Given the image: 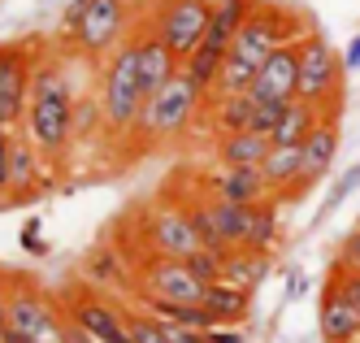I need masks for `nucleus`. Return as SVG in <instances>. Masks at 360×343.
<instances>
[{
  "label": "nucleus",
  "mask_w": 360,
  "mask_h": 343,
  "mask_svg": "<svg viewBox=\"0 0 360 343\" xmlns=\"http://www.w3.org/2000/svg\"><path fill=\"white\" fill-rule=\"evenodd\" d=\"M74 104H79V87L70 78V61L39 57L35 78H31V104H27L18 135H27L53 166H61L79 144L74 139Z\"/></svg>",
  "instance_id": "obj_1"
},
{
  "label": "nucleus",
  "mask_w": 360,
  "mask_h": 343,
  "mask_svg": "<svg viewBox=\"0 0 360 343\" xmlns=\"http://www.w3.org/2000/svg\"><path fill=\"white\" fill-rule=\"evenodd\" d=\"M304 31H313V26H304L287 5H269V0H256V9L248 13V22L239 26L235 44H230L226 61H221V74H217V87L209 96H230V92H248L256 70L265 66V57L274 48L300 39Z\"/></svg>",
  "instance_id": "obj_2"
},
{
  "label": "nucleus",
  "mask_w": 360,
  "mask_h": 343,
  "mask_svg": "<svg viewBox=\"0 0 360 343\" xmlns=\"http://www.w3.org/2000/svg\"><path fill=\"white\" fill-rule=\"evenodd\" d=\"M209 109V92H204L195 78L178 66L174 78L165 87H157L148 100H143V109H139V122L131 135H139L143 148H161V144H174V139H183L187 130L200 122V113Z\"/></svg>",
  "instance_id": "obj_3"
},
{
  "label": "nucleus",
  "mask_w": 360,
  "mask_h": 343,
  "mask_svg": "<svg viewBox=\"0 0 360 343\" xmlns=\"http://www.w3.org/2000/svg\"><path fill=\"white\" fill-rule=\"evenodd\" d=\"M131 35H135L131 0H74L61 18V39L70 48V57H83V61H105Z\"/></svg>",
  "instance_id": "obj_4"
},
{
  "label": "nucleus",
  "mask_w": 360,
  "mask_h": 343,
  "mask_svg": "<svg viewBox=\"0 0 360 343\" xmlns=\"http://www.w3.org/2000/svg\"><path fill=\"white\" fill-rule=\"evenodd\" d=\"M100 109H105V130H109V139H126L135 130L139 122V109H143V74H139V44L135 35L131 39H122L105 66H100Z\"/></svg>",
  "instance_id": "obj_5"
},
{
  "label": "nucleus",
  "mask_w": 360,
  "mask_h": 343,
  "mask_svg": "<svg viewBox=\"0 0 360 343\" xmlns=\"http://www.w3.org/2000/svg\"><path fill=\"white\" fill-rule=\"evenodd\" d=\"M252 9H256V0H213L209 31H204V39L195 44V52H187V57H183V70L195 78L204 92H213V87H217L221 61H226V52H230V44H235L239 26L248 22Z\"/></svg>",
  "instance_id": "obj_6"
},
{
  "label": "nucleus",
  "mask_w": 360,
  "mask_h": 343,
  "mask_svg": "<svg viewBox=\"0 0 360 343\" xmlns=\"http://www.w3.org/2000/svg\"><path fill=\"white\" fill-rule=\"evenodd\" d=\"M343 57L326 44V35L317 31H304L300 35V83L295 96L317 104L326 113H339V100H343Z\"/></svg>",
  "instance_id": "obj_7"
},
{
  "label": "nucleus",
  "mask_w": 360,
  "mask_h": 343,
  "mask_svg": "<svg viewBox=\"0 0 360 343\" xmlns=\"http://www.w3.org/2000/svg\"><path fill=\"white\" fill-rule=\"evenodd\" d=\"M5 313H9V326L31 335L35 343H65L70 318H65L61 300H53L44 287H35L27 278L5 282Z\"/></svg>",
  "instance_id": "obj_8"
},
{
  "label": "nucleus",
  "mask_w": 360,
  "mask_h": 343,
  "mask_svg": "<svg viewBox=\"0 0 360 343\" xmlns=\"http://www.w3.org/2000/svg\"><path fill=\"white\" fill-rule=\"evenodd\" d=\"M61 308H65L70 326L87 330L96 343H131V308H122L109 292H100L91 282L65 292Z\"/></svg>",
  "instance_id": "obj_9"
},
{
  "label": "nucleus",
  "mask_w": 360,
  "mask_h": 343,
  "mask_svg": "<svg viewBox=\"0 0 360 343\" xmlns=\"http://www.w3.org/2000/svg\"><path fill=\"white\" fill-rule=\"evenodd\" d=\"M143 248L148 256H178V261H187L200 244V230L187 213V200L183 204H169V200H157L143 213Z\"/></svg>",
  "instance_id": "obj_10"
},
{
  "label": "nucleus",
  "mask_w": 360,
  "mask_h": 343,
  "mask_svg": "<svg viewBox=\"0 0 360 343\" xmlns=\"http://www.w3.org/2000/svg\"><path fill=\"white\" fill-rule=\"evenodd\" d=\"M39 66V48L31 39H9L0 44V122L22 126L31 104V78Z\"/></svg>",
  "instance_id": "obj_11"
},
{
  "label": "nucleus",
  "mask_w": 360,
  "mask_h": 343,
  "mask_svg": "<svg viewBox=\"0 0 360 343\" xmlns=\"http://www.w3.org/2000/svg\"><path fill=\"white\" fill-rule=\"evenodd\" d=\"M209 18H213V0H157L148 26L169 44L174 57L183 61L187 52H195V44L204 39Z\"/></svg>",
  "instance_id": "obj_12"
},
{
  "label": "nucleus",
  "mask_w": 360,
  "mask_h": 343,
  "mask_svg": "<svg viewBox=\"0 0 360 343\" xmlns=\"http://www.w3.org/2000/svg\"><path fill=\"white\" fill-rule=\"evenodd\" d=\"M204 287H209V282H200L191 274V266L178 261V256H143L135 266V292H143V296H161V300H178V304H200Z\"/></svg>",
  "instance_id": "obj_13"
},
{
  "label": "nucleus",
  "mask_w": 360,
  "mask_h": 343,
  "mask_svg": "<svg viewBox=\"0 0 360 343\" xmlns=\"http://www.w3.org/2000/svg\"><path fill=\"white\" fill-rule=\"evenodd\" d=\"M317 330H321V343H360V308L347 300V292L339 287L334 274H326V282H321Z\"/></svg>",
  "instance_id": "obj_14"
},
{
  "label": "nucleus",
  "mask_w": 360,
  "mask_h": 343,
  "mask_svg": "<svg viewBox=\"0 0 360 343\" xmlns=\"http://www.w3.org/2000/svg\"><path fill=\"white\" fill-rule=\"evenodd\" d=\"M334 152H339V113H326V118L313 126V135L300 144V187H295V196L313 192L317 182L330 174Z\"/></svg>",
  "instance_id": "obj_15"
},
{
  "label": "nucleus",
  "mask_w": 360,
  "mask_h": 343,
  "mask_svg": "<svg viewBox=\"0 0 360 343\" xmlns=\"http://www.w3.org/2000/svg\"><path fill=\"white\" fill-rule=\"evenodd\" d=\"M295 83H300V39L274 48L265 57V66L256 70L248 92L256 100H295Z\"/></svg>",
  "instance_id": "obj_16"
},
{
  "label": "nucleus",
  "mask_w": 360,
  "mask_h": 343,
  "mask_svg": "<svg viewBox=\"0 0 360 343\" xmlns=\"http://www.w3.org/2000/svg\"><path fill=\"white\" fill-rule=\"evenodd\" d=\"M204 192L217 200H230V204H261L274 196L261 166H221L217 174L204 178Z\"/></svg>",
  "instance_id": "obj_17"
},
{
  "label": "nucleus",
  "mask_w": 360,
  "mask_h": 343,
  "mask_svg": "<svg viewBox=\"0 0 360 343\" xmlns=\"http://www.w3.org/2000/svg\"><path fill=\"white\" fill-rule=\"evenodd\" d=\"M48 170H57L48 156L27 139V135H18L13 139V161H9V192L5 200H31L35 192L48 187Z\"/></svg>",
  "instance_id": "obj_18"
},
{
  "label": "nucleus",
  "mask_w": 360,
  "mask_h": 343,
  "mask_svg": "<svg viewBox=\"0 0 360 343\" xmlns=\"http://www.w3.org/2000/svg\"><path fill=\"white\" fill-rule=\"evenodd\" d=\"M200 304L209 308L221 326H239L248 313H252V292H248V287H235V282H226V278H221V282H209V287H204Z\"/></svg>",
  "instance_id": "obj_19"
},
{
  "label": "nucleus",
  "mask_w": 360,
  "mask_h": 343,
  "mask_svg": "<svg viewBox=\"0 0 360 343\" xmlns=\"http://www.w3.org/2000/svg\"><path fill=\"white\" fill-rule=\"evenodd\" d=\"M261 174H265L269 192L278 200L295 196V187H300V144H274L265 152V161H261Z\"/></svg>",
  "instance_id": "obj_20"
},
{
  "label": "nucleus",
  "mask_w": 360,
  "mask_h": 343,
  "mask_svg": "<svg viewBox=\"0 0 360 343\" xmlns=\"http://www.w3.org/2000/svg\"><path fill=\"white\" fill-rule=\"evenodd\" d=\"M321 118H326V109H317V104H308V100L295 96V100H287V109L278 113V122L269 130V144H304Z\"/></svg>",
  "instance_id": "obj_21"
},
{
  "label": "nucleus",
  "mask_w": 360,
  "mask_h": 343,
  "mask_svg": "<svg viewBox=\"0 0 360 343\" xmlns=\"http://www.w3.org/2000/svg\"><path fill=\"white\" fill-rule=\"evenodd\" d=\"M269 148L274 144L261 130H226L213 152H217V166H261Z\"/></svg>",
  "instance_id": "obj_22"
},
{
  "label": "nucleus",
  "mask_w": 360,
  "mask_h": 343,
  "mask_svg": "<svg viewBox=\"0 0 360 343\" xmlns=\"http://www.w3.org/2000/svg\"><path fill=\"white\" fill-rule=\"evenodd\" d=\"M282 239V222H278V196L248 204V226H243V248L252 252H274Z\"/></svg>",
  "instance_id": "obj_23"
},
{
  "label": "nucleus",
  "mask_w": 360,
  "mask_h": 343,
  "mask_svg": "<svg viewBox=\"0 0 360 343\" xmlns=\"http://www.w3.org/2000/svg\"><path fill=\"white\" fill-rule=\"evenodd\" d=\"M83 282L100 287V292H113V287H126V292H135V270H126V266H122L117 248H96V252L87 256V266H83Z\"/></svg>",
  "instance_id": "obj_24"
},
{
  "label": "nucleus",
  "mask_w": 360,
  "mask_h": 343,
  "mask_svg": "<svg viewBox=\"0 0 360 343\" xmlns=\"http://www.w3.org/2000/svg\"><path fill=\"white\" fill-rule=\"evenodd\" d=\"M256 113V96L252 92H230V96H209V122L217 135L226 130H248Z\"/></svg>",
  "instance_id": "obj_25"
},
{
  "label": "nucleus",
  "mask_w": 360,
  "mask_h": 343,
  "mask_svg": "<svg viewBox=\"0 0 360 343\" xmlns=\"http://www.w3.org/2000/svg\"><path fill=\"white\" fill-rule=\"evenodd\" d=\"M269 274V252H252V248H235V252H226V270L221 278L226 282H235V287H248V292H256V287L265 282Z\"/></svg>",
  "instance_id": "obj_26"
},
{
  "label": "nucleus",
  "mask_w": 360,
  "mask_h": 343,
  "mask_svg": "<svg viewBox=\"0 0 360 343\" xmlns=\"http://www.w3.org/2000/svg\"><path fill=\"white\" fill-rule=\"evenodd\" d=\"M96 135H109L100 96L96 92H79V104H74V139H96Z\"/></svg>",
  "instance_id": "obj_27"
},
{
  "label": "nucleus",
  "mask_w": 360,
  "mask_h": 343,
  "mask_svg": "<svg viewBox=\"0 0 360 343\" xmlns=\"http://www.w3.org/2000/svg\"><path fill=\"white\" fill-rule=\"evenodd\" d=\"M187 266L200 282H221V270H226V252L221 248H195L187 256Z\"/></svg>",
  "instance_id": "obj_28"
},
{
  "label": "nucleus",
  "mask_w": 360,
  "mask_h": 343,
  "mask_svg": "<svg viewBox=\"0 0 360 343\" xmlns=\"http://www.w3.org/2000/svg\"><path fill=\"white\" fill-rule=\"evenodd\" d=\"M131 343H169V326L143 308L139 313L131 308Z\"/></svg>",
  "instance_id": "obj_29"
},
{
  "label": "nucleus",
  "mask_w": 360,
  "mask_h": 343,
  "mask_svg": "<svg viewBox=\"0 0 360 343\" xmlns=\"http://www.w3.org/2000/svg\"><path fill=\"white\" fill-rule=\"evenodd\" d=\"M330 266H339L347 274H360V222L339 239V248H334V256H330Z\"/></svg>",
  "instance_id": "obj_30"
},
{
  "label": "nucleus",
  "mask_w": 360,
  "mask_h": 343,
  "mask_svg": "<svg viewBox=\"0 0 360 343\" xmlns=\"http://www.w3.org/2000/svg\"><path fill=\"white\" fill-rule=\"evenodd\" d=\"M352 192H360V161H356V166H352V170H347L339 182H334V192H330V200L321 204V213H334V208H339V204H343Z\"/></svg>",
  "instance_id": "obj_31"
},
{
  "label": "nucleus",
  "mask_w": 360,
  "mask_h": 343,
  "mask_svg": "<svg viewBox=\"0 0 360 343\" xmlns=\"http://www.w3.org/2000/svg\"><path fill=\"white\" fill-rule=\"evenodd\" d=\"M13 139H18V126L0 122V196L9 192V161H13Z\"/></svg>",
  "instance_id": "obj_32"
},
{
  "label": "nucleus",
  "mask_w": 360,
  "mask_h": 343,
  "mask_svg": "<svg viewBox=\"0 0 360 343\" xmlns=\"http://www.w3.org/2000/svg\"><path fill=\"white\" fill-rule=\"evenodd\" d=\"M330 274L339 278V287L347 292V300H352V304L360 308V274H347V270H339V266H330Z\"/></svg>",
  "instance_id": "obj_33"
},
{
  "label": "nucleus",
  "mask_w": 360,
  "mask_h": 343,
  "mask_svg": "<svg viewBox=\"0 0 360 343\" xmlns=\"http://www.w3.org/2000/svg\"><path fill=\"white\" fill-rule=\"evenodd\" d=\"M22 248H27V252H44V239H39V218H27V226H22Z\"/></svg>",
  "instance_id": "obj_34"
},
{
  "label": "nucleus",
  "mask_w": 360,
  "mask_h": 343,
  "mask_svg": "<svg viewBox=\"0 0 360 343\" xmlns=\"http://www.w3.org/2000/svg\"><path fill=\"white\" fill-rule=\"evenodd\" d=\"M209 343H243V335L235 326H213L209 330Z\"/></svg>",
  "instance_id": "obj_35"
},
{
  "label": "nucleus",
  "mask_w": 360,
  "mask_h": 343,
  "mask_svg": "<svg viewBox=\"0 0 360 343\" xmlns=\"http://www.w3.org/2000/svg\"><path fill=\"white\" fill-rule=\"evenodd\" d=\"M343 66H347V70H360V35L347 44V52H343Z\"/></svg>",
  "instance_id": "obj_36"
}]
</instances>
